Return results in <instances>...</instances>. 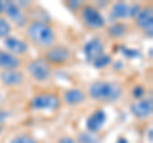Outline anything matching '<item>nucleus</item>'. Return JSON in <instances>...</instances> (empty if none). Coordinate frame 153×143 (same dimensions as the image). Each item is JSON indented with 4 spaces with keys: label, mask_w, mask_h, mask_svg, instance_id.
Wrapping results in <instances>:
<instances>
[{
    "label": "nucleus",
    "mask_w": 153,
    "mask_h": 143,
    "mask_svg": "<svg viewBox=\"0 0 153 143\" xmlns=\"http://www.w3.org/2000/svg\"><path fill=\"white\" fill-rule=\"evenodd\" d=\"M26 35L33 45L41 49H49L56 45L55 30L49 23L42 21H32L31 23H28Z\"/></svg>",
    "instance_id": "f257e3e1"
},
{
    "label": "nucleus",
    "mask_w": 153,
    "mask_h": 143,
    "mask_svg": "<svg viewBox=\"0 0 153 143\" xmlns=\"http://www.w3.org/2000/svg\"><path fill=\"white\" fill-rule=\"evenodd\" d=\"M123 87L108 80H94L88 87V96L94 101L115 102L123 96Z\"/></svg>",
    "instance_id": "f03ea898"
},
{
    "label": "nucleus",
    "mask_w": 153,
    "mask_h": 143,
    "mask_svg": "<svg viewBox=\"0 0 153 143\" xmlns=\"http://www.w3.org/2000/svg\"><path fill=\"white\" fill-rule=\"evenodd\" d=\"M27 73L36 82L44 83L51 78L52 70H51V65L49 63H46V60L44 58H37L31 60L27 64Z\"/></svg>",
    "instance_id": "7ed1b4c3"
},
{
    "label": "nucleus",
    "mask_w": 153,
    "mask_h": 143,
    "mask_svg": "<svg viewBox=\"0 0 153 143\" xmlns=\"http://www.w3.org/2000/svg\"><path fill=\"white\" fill-rule=\"evenodd\" d=\"M61 106V98L55 93H40L31 100V107L37 111H55Z\"/></svg>",
    "instance_id": "20e7f679"
},
{
    "label": "nucleus",
    "mask_w": 153,
    "mask_h": 143,
    "mask_svg": "<svg viewBox=\"0 0 153 143\" xmlns=\"http://www.w3.org/2000/svg\"><path fill=\"white\" fill-rule=\"evenodd\" d=\"M80 21L91 30H101L106 26V21L101 12L93 5H83L80 8Z\"/></svg>",
    "instance_id": "39448f33"
},
{
    "label": "nucleus",
    "mask_w": 153,
    "mask_h": 143,
    "mask_svg": "<svg viewBox=\"0 0 153 143\" xmlns=\"http://www.w3.org/2000/svg\"><path fill=\"white\" fill-rule=\"evenodd\" d=\"M44 59L50 65H64L71 60V51L66 46L54 45L49 49H46Z\"/></svg>",
    "instance_id": "423d86ee"
},
{
    "label": "nucleus",
    "mask_w": 153,
    "mask_h": 143,
    "mask_svg": "<svg viewBox=\"0 0 153 143\" xmlns=\"http://www.w3.org/2000/svg\"><path fill=\"white\" fill-rule=\"evenodd\" d=\"M103 54H105V44L100 37H92L83 46V55L85 60L91 64Z\"/></svg>",
    "instance_id": "0eeeda50"
},
{
    "label": "nucleus",
    "mask_w": 153,
    "mask_h": 143,
    "mask_svg": "<svg viewBox=\"0 0 153 143\" xmlns=\"http://www.w3.org/2000/svg\"><path fill=\"white\" fill-rule=\"evenodd\" d=\"M4 13L8 17L7 19L13 22L18 27H25L27 25V16L25 10L18 7L17 3L14 1H5L4 3Z\"/></svg>",
    "instance_id": "6e6552de"
},
{
    "label": "nucleus",
    "mask_w": 153,
    "mask_h": 143,
    "mask_svg": "<svg viewBox=\"0 0 153 143\" xmlns=\"http://www.w3.org/2000/svg\"><path fill=\"white\" fill-rule=\"evenodd\" d=\"M130 112L133 114L134 118L139 119V120H146V119L151 118L153 112L152 98L137 100L135 102L130 105Z\"/></svg>",
    "instance_id": "1a4fd4ad"
},
{
    "label": "nucleus",
    "mask_w": 153,
    "mask_h": 143,
    "mask_svg": "<svg viewBox=\"0 0 153 143\" xmlns=\"http://www.w3.org/2000/svg\"><path fill=\"white\" fill-rule=\"evenodd\" d=\"M134 21H135V26L138 28H140L142 31L147 32V35L149 33V36H152V32H153V9H152V7L142 8L140 12L134 18Z\"/></svg>",
    "instance_id": "9d476101"
},
{
    "label": "nucleus",
    "mask_w": 153,
    "mask_h": 143,
    "mask_svg": "<svg viewBox=\"0 0 153 143\" xmlns=\"http://www.w3.org/2000/svg\"><path fill=\"white\" fill-rule=\"evenodd\" d=\"M0 82H1L4 87L16 88L25 83V74L19 69L1 70V73H0Z\"/></svg>",
    "instance_id": "9b49d317"
},
{
    "label": "nucleus",
    "mask_w": 153,
    "mask_h": 143,
    "mask_svg": "<svg viewBox=\"0 0 153 143\" xmlns=\"http://www.w3.org/2000/svg\"><path fill=\"white\" fill-rule=\"evenodd\" d=\"M107 121V114L105 110H94L85 120V128L91 133H97L105 127V124Z\"/></svg>",
    "instance_id": "f8f14e48"
},
{
    "label": "nucleus",
    "mask_w": 153,
    "mask_h": 143,
    "mask_svg": "<svg viewBox=\"0 0 153 143\" xmlns=\"http://www.w3.org/2000/svg\"><path fill=\"white\" fill-rule=\"evenodd\" d=\"M3 41H4V47H5V50L8 52H10V54L16 55V56H21V55L27 54L28 44L25 40H22V39H19V37H16V36L10 35L9 37H7L5 40H3Z\"/></svg>",
    "instance_id": "ddd939ff"
},
{
    "label": "nucleus",
    "mask_w": 153,
    "mask_h": 143,
    "mask_svg": "<svg viewBox=\"0 0 153 143\" xmlns=\"http://www.w3.org/2000/svg\"><path fill=\"white\" fill-rule=\"evenodd\" d=\"M85 100V93L83 89L80 88H68L63 92V98L61 101H64L69 106H78V105L83 104Z\"/></svg>",
    "instance_id": "4468645a"
},
{
    "label": "nucleus",
    "mask_w": 153,
    "mask_h": 143,
    "mask_svg": "<svg viewBox=\"0 0 153 143\" xmlns=\"http://www.w3.org/2000/svg\"><path fill=\"white\" fill-rule=\"evenodd\" d=\"M21 59L18 56L8 52L5 49H0V69L1 70H13L19 69Z\"/></svg>",
    "instance_id": "2eb2a0df"
},
{
    "label": "nucleus",
    "mask_w": 153,
    "mask_h": 143,
    "mask_svg": "<svg viewBox=\"0 0 153 143\" xmlns=\"http://www.w3.org/2000/svg\"><path fill=\"white\" fill-rule=\"evenodd\" d=\"M111 18L115 21H123L130 17V4L125 1H116L111 5L110 9Z\"/></svg>",
    "instance_id": "dca6fc26"
},
{
    "label": "nucleus",
    "mask_w": 153,
    "mask_h": 143,
    "mask_svg": "<svg viewBox=\"0 0 153 143\" xmlns=\"http://www.w3.org/2000/svg\"><path fill=\"white\" fill-rule=\"evenodd\" d=\"M128 33V26L123 22H115L108 27V35L114 39H121Z\"/></svg>",
    "instance_id": "f3484780"
},
{
    "label": "nucleus",
    "mask_w": 153,
    "mask_h": 143,
    "mask_svg": "<svg viewBox=\"0 0 153 143\" xmlns=\"http://www.w3.org/2000/svg\"><path fill=\"white\" fill-rule=\"evenodd\" d=\"M12 25L7 18L0 16V40H5L12 35Z\"/></svg>",
    "instance_id": "a211bd4d"
},
{
    "label": "nucleus",
    "mask_w": 153,
    "mask_h": 143,
    "mask_svg": "<svg viewBox=\"0 0 153 143\" xmlns=\"http://www.w3.org/2000/svg\"><path fill=\"white\" fill-rule=\"evenodd\" d=\"M78 143H100L101 139L96 133H91V132H82L78 136Z\"/></svg>",
    "instance_id": "6ab92c4d"
},
{
    "label": "nucleus",
    "mask_w": 153,
    "mask_h": 143,
    "mask_svg": "<svg viewBox=\"0 0 153 143\" xmlns=\"http://www.w3.org/2000/svg\"><path fill=\"white\" fill-rule=\"evenodd\" d=\"M111 61H112L111 55H108V54H106V52H105L103 55H101L100 58H97V59L93 61L92 65L94 66L96 69H103V68H106L107 65L111 64Z\"/></svg>",
    "instance_id": "aec40b11"
},
{
    "label": "nucleus",
    "mask_w": 153,
    "mask_h": 143,
    "mask_svg": "<svg viewBox=\"0 0 153 143\" xmlns=\"http://www.w3.org/2000/svg\"><path fill=\"white\" fill-rule=\"evenodd\" d=\"M10 143H38L35 137H32L30 134H19L17 137H14L10 141Z\"/></svg>",
    "instance_id": "412c9836"
},
{
    "label": "nucleus",
    "mask_w": 153,
    "mask_h": 143,
    "mask_svg": "<svg viewBox=\"0 0 153 143\" xmlns=\"http://www.w3.org/2000/svg\"><path fill=\"white\" fill-rule=\"evenodd\" d=\"M144 93H146V91L142 86H135L133 89V97L135 100H142L143 96H144Z\"/></svg>",
    "instance_id": "4be33fe9"
},
{
    "label": "nucleus",
    "mask_w": 153,
    "mask_h": 143,
    "mask_svg": "<svg viewBox=\"0 0 153 143\" xmlns=\"http://www.w3.org/2000/svg\"><path fill=\"white\" fill-rule=\"evenodd\" d=\"M142 7L139 5V4H130V17L129 18H135L137 14L140 12Z\"/></svg>",
    "instance_id": "5701e85b"
},
{
    "label": "nucleus",
    "mask_w": 153,
    "mask_h": 143,
    "mask_svg": "<svg viewBox=\"0 0 153 143\" xmlns=\"http://www.w3.org/2000/svg\"><path fill=\"white\" fill-rule=\"evenodd\" d=\"M8 118H9V111L0 110V125H3V124L8 120Z\"/></svg>",
    "instance_id": "b1692460"
},
{
    "label": "nucleus",
    "mask_w": 153,
    "mask_h": 143,
    "mask_svg": "<svg viewBox=\"0 0 153 143\" xmlns=\"http://www.w3.org/2000/svg\"><path fill=\"white\" fill-rule=\"evenodd\" d=\"M66 5H68L69 8H71L73 10H76V9H79V8L83 7L80 3H76V1H74V0H71V1H69V3H66Z\"/></svg>",
    "instance_id": "393cba45"
},
{
    "label": "nucleus",
    "mask_w": 153,
    "mask_h": 143,
    "mask_svg": "<svg viewBox=\"0 0 153 143\" xmlns=\"http://www.w3.org/2000/svg\"><path fill=\"white\" fill-rule=\"evenodd\" d=\"M59 143H78V142H76V139H74V138H71V137H63V138H60Z\"/></svg>",
    "instance_id": "a878e982"
},
{
    "label": "nucleus",
    "mask_w": 153,
    "mask_h": 143,
    "mask_svg": "<svg viewBox=\"0 0 153 143\" xmlns=\"http://www.w3.org/2000/svg\"><path fill=\"white\" fill-rule=\"evenodd\" d=\"M116 143H129V141L126 139V138H124V137H120L119 139L116 141Z\"/></svg>",
    "instance_id": "bb28decb"
},
{
    "label": "nucleus",
    "mask_w": 153,
    "mask_h": 143,
    "mask_svg": "<svg viewBox=\"0 0 153 143\" xmlns=\"http://www.w3.org/2000/svg\"><path fill=\"white\" fill-rule=\"evenodd\" d=\"M4 13V1H0V16Z\"/></svg>",
    "instance_id": "cd10ccee"
},
{
    "label": "nucleus",
    "mask_w": 153,
    "mask_h": 143,
    "mask_svg": "<svg viewBox=\"0 0 153 143\" xmlns=\"http://www.w3.org/2000/svg\"><path fill=\"white\" fill-rule=\"evenodd\" d=\"M1 100H3V96H1V95H0V102H1Z\"/></svg>",
    "instance_id": "c85d7f7f"
}]
</instances>
